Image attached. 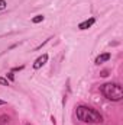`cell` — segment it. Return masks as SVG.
Segmentation results:
<instances>
[{
  "instance_id": "6",
  "label": "cell",
  "mask_w": 123,
  "mask_h": 125,
  "mask_svg": "<svg viewBox=\"0 0 123 125\" xmlns=\"http://www.w3.org/2000/svg\"><path fill=\"white\" fill-rule=\"evenodd\" d=\"M44 16L42 15H36L35 18H32V23H41V22H44Z\"/></svg>"
},
{
  "instance_id": "11",
  "label": "cell",
  "mask_w": 123,
  "mask_h": 125,
  "mask_svg": "<svg viewBox=\"0 0 123 125\" xmlns=\"http://www.w3.org/2000/svg\"><path fill=\"white\" fill-rule=\"evenodd\" d=\"M4 122H6V115H3V116H1V121H0V124H4Z\"/></svg>"
},
{
  "instance_id": "7",
  "label": "cell",
  "mask_w": 123,
  "mask_h": 125,
  "mask_svg": "<svg viewBox=\"0 0 123 125\" xmlns=\"http://www.w3.org/2000/svg\"><path fill=\"white\" fill-rule=\"evenodd\" d=\"M0 84H3V86H9V80L4 79V77H0Z\"/></svg>"
},
{
  "instance_id": "14",
  "label": "cell",
  "mask_w": 123,
  "mask_h": 125,
  "mask_svg": "<svg viewBox=\"0 0 123 125\" xmlns=\"http://www.w3.org/2000/svg\"><path fill=\"white\" fill-rule=\"evenodd\" d=\"M26 125H31V124H26Z\"/></svg>"
},
{
  "instance_id": "8",
  "label": "cell",
  "mask_w": 123,
  "mask_h": 125,
  "mask_svg": "<svg viewBox=\"0 0 123 125\" xmlns=\"http://www.w3.org/2000/svg\"><path fill=\"white\" fill-rule=\"evenodd\" d=\"M6 6H7L6 0H0V10H4V9H6Z\"/></svg>"
},
{
  "instance_id": "1",
  "label": "cell",
  "mask_w": 123,
  "mask_h": 125,
  "mask_svg": "<svg viewBox=\"0 0 123 125\" xmlns=\"http://www.w3.org/2000/svg\"><path fill=\"white\" fill-rule=\"evenodd\" d=\"M75 114H77V118L86 124H100L103 121V116L100 112H97L96 109H93L90 106H86V105L77 106Z\"/></svg>"
},
{
  "instance_id": "4",
  "label": "cell",
  "mask_w": 123,
  "mask_h": 125,
  "mask_svg": "<svg viewBox=\"0 0 123 125\" xmlns=\"http://www.w3.org/2000/svg\"><path fill=\"white\" fill-rule=\"evenodd\" d=\"M94 23H96V19H94V18H90V19H87V21L81 22V23L78 25V29H81V31H86V29L91 28Z\"/></svg>"
},
{
  "instance_id": "3",
  "label": "cell",
  "mask_w": 123,
  "mask_h": 125,
  "mask_svg": "<svg viewBox=\"0 0 123 125\" xmlns=\"http://www.w3.org/2000/svg\"><path fill=\"white\" fill-rule=\"evenodd\" d=\"M46 61H48V54H42L41 57H38V58L35 60V62H33V68H35V70L41 68L42 65L46 64Z\"/></svg>"
},
{
  "instance_id": "5",
  "label": "cell",
  "mask_w": 123,
  "mask_h": 125,
  "mask_svg": "<svg viewBox=\"0 0 123 125\" xmlns=\"http://www.w3.org/2000/svg\"><path fill=\"white\" fill-rule=\"evenodd\" d=\"M110 57H112V55H110V52H104V54H100V55H98V57H97V58H96V64H101V62H106V61H109V60H110Z\"/></svg>"
},
{
  "instance_id": "2",
  "label": "cell",
  "mask_w": 123,
  "mask_h": 125,
  "mask_svg": "<svg viewBox=\"0 0 123 125\" xmlns=\"http://www.w3.org/2000/svg\"><path fill=\"white\" fill-rule=\"evenodd\" d=\"M101 93L112 102H120L123 99V89L119 83H106L101 86Z\"/></svg>"
},
{
  "instance_id": "12",
  "label": "cell",
  "mask_w": 123,
  "mask_h": 125,
  "mask_svg": "<svg viewBox=\"0 0 123 125\" xmlns=\"http://www.w3.org/2000/svg\"><path fill=\"white\" fill-rule=\"evenodd\" d=\"M101 76H103V77H106V76H109V74H107V71L104 70V71H101Z\"/></svg>"
},
{
  "instance_id": "13",
  "label": "cell",
  "mask_w": 123,
  "mask_h": 125,
  "mask_svg": "<svg viewBox=\"0 0 123 125\" xmlns=\"http://www.w3.org/2000/svg\"><path fill=\"white\" fill-rule=\"evenodd\" d=\"M4 103H6V102H4V100H1V99H0V105H4Z\"/></svg>"
},
{
  "instance_id": "10",
  "label": "cell",
  "mask_w": 123,
  "mask_h": 125,
  "mask_svg": "<svg viewBox=\"0 0 123 125\" xmlns=\"http://www.w3.org/2000/svg\"><path fill=\"white\" fill-rule=\"evenodd\" d=\"M23 68V65H19V67H15V68H12V71H19V70H22Z\"/></svg>"
},
{
  "instance_id": "9",
  "label": "cell",
  "mask_w": 123,
  "mask_h": 125,
  "mask_svg": "<svg viewBox=\"0 0 123 125\" xmlns=\"http://www.w3.org/2000/svg\"><path fill=\"white\" fill-rule=\"evenodd\" d=\"M6 76H7V77H9V80H12V82H13V80H15V76H13V71H10V73H7V74H6Z\"/></svg>"
}]
</instances>
